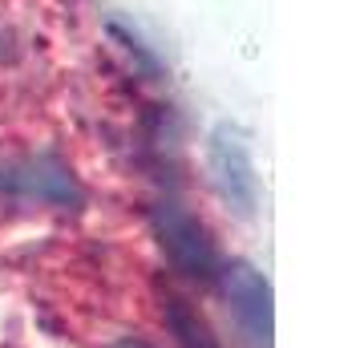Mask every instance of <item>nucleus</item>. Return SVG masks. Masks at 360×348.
Here are the masks:
<instances>
[{
    "label": "nucleus",
    "mask_w": 360,
    "mask_h": 348,
    "mask_svg": "<svg viewBox=\"0 0 360 348\" xmlns=\"http://www.w3.org/2000/svg\"><path fill=\"white\" fill-rule=\"evenodd\" d=\"M0 202L41 207V211H82L85 186L61 154L37 150L0 162Z\"/></svg>",
    "instance_id": "1"
},
{
    "label": "nucleus",
    "mask_w": 360,
    "mask_h": 348,
    "mask_svg": "<svg viewBox=\"0 0 360 348\" xmlns=\"http://www.w3.org/2000/svg\"><path fill=\"white\" fill-rule=\"evenodd\" d=\"M150 231L158 239V251L166 255V264L174 267L182 280L202 283V288L219 283V271H223L219 247H214L207 223L191 207H182L174 199L154 202L150 207Z\"/></svg>",
    "instance_id": "2"
},
{
    "label": "nucleus",
    "mask_w": 360,
    "mask_h": 348,
    "mask_svg": "<svg viewBox=\"0 0 360 348\" xmlns=\"http://www.w3.org/2000/svg\"><path fill=\"white\" fill-rule=\"evenodd\" d=\"M207 162H211L214 186L219 195L227 199V207L235 215L251 219L255 215V202H259V174H255V162H251V146L239 126H214L211 138H207Z\"/></svg>",
    "instance_id": "3"
},
{
    "label": "nucleus",
    "mask_w": 360,
    "mask_h": 348,
    "mask_svg": "<svg viewBox=\"0 0 360 348\" xmlns=\"http://www.w3.org/2000/svg\"><path fill=\"white\" fill-rule=\"evenodd\" d=\"M231 316L251 348H271V283L251 264H231L219 271Z\"/></svg>",
    "instance_id": "4"
},
{
    "label": "nucleus",
    "mask_w": 360,
    "mask_h": 348,
    "mask_svg": "<svg viewBox=\"0 0 360 348\" xmlns=\"http://www.w3.org/2000/svg\"><path fill=\"white\" fill-rule=\"evenodd\" d=\"M162 316H166V328L179 336L182 348H223V340L211 332L202 312L186 296H179V292H166L162 296Z\"/></svg>",
    "instance_id": "5"
},
{
    "label": "nucleus",
    "mask_w": 360,
    "mask_h": 348,
    "mask_svg": "<svg viewBox=\"0 0 360 348\" xmlns=\"http://www.w3.org/2000/svg\"><path fill=\"white\" fill-rule=\"evenodd\" d=\"M110 348H158V344H150V340H142V336H117Z\"/></svg>",
    "instance_id": "6"
}]
</instances>
